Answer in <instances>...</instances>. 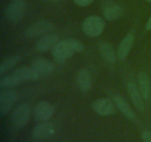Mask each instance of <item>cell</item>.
Segmentation results:
<instances>
[{
  "label": "cell",
  "mask_w": 151,
  "mask_h": 142,
  "mask_svg": "<svg viewBox=\"0 0 151 142\" xmlns=\"http://www.w3.org/2000/svg\"><path fill=\"white\" fill-rule=\"evenodd\" d=\"M84 45L75 38H66L59 41L52 49V56L58 63H63L75 54L83 51Z\"/></svg>",
  "instance_id": "6da1fadb"
},
{
  "label": "cell",
  "mask_w": 151,
  "mask_h": 142,
  "mask_svg": "<svg viewBox=\"0 0 151 142\" xmlns=\"http://www.w3.org/2000/svg\"><path fill=\"white\" fill-rule=\"evenodd\" d=\"M82 28L86 36L89 37H97L104 30L105 22L99 16H90L84 20Z\"/></svg>",
  "instance_id": "7a4b0ae2"
},
{
  "label": "cell",
  "mask_w": 151,
  "mask_h": 142,
  "mask_svg": "<svg viewBox=\"0 0 151 142\" xmlns=\"http://www.w3.org/2000/svg\"><path fill=\"white\" fill-rule=\"evenodd\" d=\"M55 30V25L48 20H40L32 24L25 31V35L29 38L45 36Z\"/></svg>",
  "instance_id": "3957f363"
},
{
  "label": "cell",
  "mask_w": 151,
  "mask_h": 142,
  "mask_svg": "<svg viewBox=\"0 0 151 142\" xmlns=\"http://www.w3.org/2000/svg\"><path fill=\"white\" fill-rule=\"evenodd\" d=\"M30 107L27 104H21L16 106L12 115L13 124L16 128H22L27 124L30 117Z\"/></svg>",
  "instance_id": "277c9868"
},
{
  "label": "cell",
  "mask_w": 151,
  "mask_h": 142,
  "mask_svg": "<svg viewBox=\"0 0 151 142\" xmlns=\"http://www.w3.org/2000/svg\"><path fill=\"white\" fill-rule=\"evenodd\" d=\"M26 4L22 0L13 1L7 5L5 10V15L7 19L13 22L20 21L24 15Z\"/></svg>",
  "instance_id": "5b68a950"
},
{
  "label": "cell",
  "mask_w": 151,
  "mask_h": 142,
  "mask_svg": "<svg viewBox=\"0 0 151 142\" xmlns=\"http://www.w3.org/2000/svg\"><path fill=\"white\" fill-rule=\"evenodd\" d=\"M55 109L52 105L48 101H39L34 109V117L36 121L44 122L50 120L54 115Z\"/></svg>",
  "instance_id": "8992f818"
},
{
  "label": "cell",
  "mask_w": 151,
  "mask_h": 142,
  "mask_svg": "<svg viewBox=\"0 0 151 142\" xmlns=\"http://www.w3.org/2000/svg\"><path fill=\"white\" fill-rule=\"evenodd\" d=\"M17 100V94L13 90H4L0 93V114L7 115Z\"/></svg>",
  "instance_id": "52a82bcc"
},
{
  "label": "cell",
  "mask_w": 151,
  "mask_h": 142,
  "mask_svg": "<svg viewBox=\"0 0 151 142\" xmlns=\"http://www.w3.org/2000/svg\"><path fill=\"white\" fill-rule=\"evenodd\" d=\"M92 108L96 113L102 116L111 115L116 112V108L111 99L107 98L98 99L93 103Z\"/></svg>",
  "instance_id": "ba28073f"
},
{
  "label": "cell",
  "mask_w": 151,
  "mask_h": 142,
  "mask_svg": "<svg viewBox=\"0 0 151 142\" xmlns=\"http://www.w3.org/2000/svg\"><path fill=\"white\" fill-rule=\"evenodd\" d=\"M54 133V127L47 121L41 122L35 126L32 131V136L35 140H44L51 137Z\"/></svg>",
  "instance_id": "9c48e42d"
},
{
  "label": "cell",
  "mask_w": 151,
  "mask_h": 142,
  "mask_svg": "<svg viewBox=\"0 0 151 142\" xmlns=\"http://www.w3.org/2000/svg\"><path fill=\"white\" fill-rule=\"evenodd\" d=\"M32 67L40 76L50 75L54 71L55 66L51 61L44 58H36L32 62Z\"/></svg>",
  "instance_id": "30bf717a"
},
{
  "label": "cell",
  "mask_w": 151,
  "mask_h": 142,
  "mask_svg": "<svg viewBox=\"0 0 151 142\" xmlns=\"http://www.w3.org/2000/svg\"><path fill=\"white\" fill-rule=\"evenodd\" d=\"M59 36L57 34L49 33L45 36H43L39 38L36 44L37 50L40 52H45L52 50L55 46L59 42Z\"/></svg>",
  "instance_id": "8fae6325"
},
{
  "label": "cell",
  "mask_w": 151,
  "mask_h": 142,
  "mask_svg": "<svg viewBox=\"0 0 151 142\" xmlns=\"http://www.w3.org/2000/svg\"><path fill=\"white\" fill-rule=\"evenodd\" d=\"M92 75L87 68L81 69L77 75V84L82 92H87L92 87Z\"/></svg>",
  "instance_id": "7c38bea8"
},
{
  "label": "cell",
  "mask_w": 151,
  "mask_h": 142,
  "mask_svg": "<svg viewBox=\"0 0 151 142\" xmlns=\"http://www.w3.org/2000/svg\"><path fill=\"white\" fill-rule=\"evenodd\" d=\"M134 36L132 33H128L119 43L116 55L120 61H125L129 55L130 51L134 44Z\"/></svg>",
  "instance_id": "4fadbf2b"
},
{
  "label": "cell",
  "mask_w": 151,
  "mask_h": 142,
  "mask_svg": "<svg viewBox=\"0 0 151 142\" xmlns=\"http://www.w3.org/2000/svg\"><path fill=\"white\" fill-rule=\"evenodd\" d=\"M128 92L131 101L134 106L140 111H143L145 109V104L143 101L144 98L142 96L140 90L134 82H129L128 84Z\"/></svg>",
  "instance_id": "5bb4252c"
},
{
  "label": "cell",
  "mask_w": 151,
  "mask_h": 142,
  "mask_svg": "<svg viewBox=\"0 0 151 142\" xmlns=\"http://www.w3.org/2000/svg\"><path fill=\"white\" fill-rule=\"evenodd\" d=\"M14 73L22 81H35L40 78V75L31 67H22L16 70Z\"/></svg>",
  "instance_id": "9a60e30c"
},
{
  "label": "cell",
  "mask_w": 151,
  "mask_h": 142,
  "mask_svg": "<svg viewBox=\"0 0 151 142\" xmlns=\"http://www.w3.org/2000/svg\"><path fill=\"white\" fill-rule=\"evenodd\" d=\"M115 104L118 107V109L122 112L123 115H125L129 119H134L136 118V115L132 108L130 106L128 102L119 95H115L113 98Z\"/></svg>",
  "instance_id": "2e32d148"
},
{
  "label": "cell",
  "mask_w": 151,
  "mask_h": 142,
  "mask_svg": "<svg viewBox=\"0 0 151 142\" xmlns=\"http://www.w3.org/2000/svg\"><path fill=\"white\" fill-rule=\"evenodd\" d=\"M100 52L102 57L109 64H114L116 60V55L111 44L107 41H103L100 44Z\"/></svg>",
  "instance_id": "e0dca14e"
},
{
  "label": "cell",
  "mask_w": 151,
  "mask_h": 142,
  "mask_svg": "<svg viewBox=\"0 0 151 142\" xmlns=\"http://www.w3.org/2000/svg\"><path fill=\"white\" fill-rule=\"evenodd\" d=\"M124 14V10L121 6L116 4H109L105 7L103 15L109 21H114L119 19Z\"/></svg>",
  "instance_id": "ac0fdd59"
},
{
  "label": "cell",
  "mask_w": 151,
  "mask_h": 142,
  "mask_svg": "<svg viewBox=\"0 0 151 142\" xmlns=\"http://www.w3.org/2000/svg\"><path fill=\"white\" fill-rule=\"evenodd\" d=\"M139 85L142 97L145 99H148L150 97V84L148 75L146 72H141L139 74Z\"/></svg>",
  "instance_id": "d6986e66"
},
{
  "label": "cell",
  "mask_w": 151,
  "mask_h": 142,
  "mask_svg": "<svg viewBox=\"0 0 151 142\" xmlns=\"http://www.w3.org/2000/svg\"><path fill=\"white\" fill-rule=\"evenodd\" d=\"M21 83H22V81L13 72L7 76L1 78V79L0 80V87L1 89L13 88V87L20 84Z\"/></svg>",
  "instance_id": "ffe728a7"
},
{
  "label": "cell",
  "mask_w": 151,
  "mask_h": 142,
  "mask_svg": "<svg viewBox=\"0 0 151 142\" xmlns=\"http://www.w3.org/2000/svg\"><path fill=\"white\" fill-rule=\"evenodd\" d=\"M21 60V56L19 55H16V56H10V57L7 58V59L4 61L1 64L0 66V75H2L3 74L5 73L6 72L13 68V67L16 66Z\"/></svg>",
  "instance_id": "44dd1931"
},
{
  "label": "cell",
  "mask_w": 151,
  "mask_h": 142,
  "mask_svg": "<svg viewBox=\"0 0 151 142\" xmlns=\"http://www.w3.org/2000/svg\"><path fill=\"white\" fill-rule=\"evenodd\" d=\"M74 2L80 7H87L90 5L94 0H73Z\"/></svg>",
  "instance_id": "7402d4cb"
},
{
  "label": "cell",
  "mask_w": 151,
  "mask_h": 142,
  "mask_svg": "<svg viewBox=\"0 0 151 142\" xmlns=\"http://www.w3.org/2000/svg\"><path fill=\"white\" fill-rule=\"evenodd\" d=\"M142 138L144 142H151V132L145 130L142 134Z\"/></svg>",
  "instance_id": "603a6c76"
},
{
  "label": "cell",
  "mask_w": 151,
  "mask_h": 142,
  "mask_svg": "<svg viewBox=\"0 0 151 142\" xmlns=\"http://www.w3.org/2000/svg\"><path fill=\"white\" fill-rule=\"evenodd\" d=\"M145 28L147 30H151V16L149 18L148 21H147V23H146Z\"/></svg>",
  "instance_id": "cb8c5ba5"
},
{
  "label": "cell",
  "mask_w": 151,
  "mask_h": 142,
  "mask_svg": "<svg viewBox=\"0 0 151 142\" xmlns=\"http://www.w3.org/2000/svg\"><path fill=\"white\" fill-rule=\"evenodd\" d=\"M146 1H148V2H151V0H145Z\"/></svg>",
  "instance_id": "d4e9b609"
},
{
  "label": "cell",
  "mask_w": 151,
  "mask_h": 142,
  "mask_svg": "<svg viewBox=\"0 0 151 142\" xmlns=\"http://www.w3.org/2000/svg\"><path fill=\"white\" fill-rule=\"evenodd\" d=\"M51 1H59V0H51Z\"/></svg>",
  "instance_id": "484cf974"
},
{
  "label": "cell",
  "mask_w": 151,
  "mask_h": 142,
  "mask_svg": "<svg viewBox=\"0 0 151 142\" xmlns=\"http://www.w3.org/2000/svg\"><path fill=\"white\" fill-rule=\"evenodd\" d=\"M13 1H16V0H13Z\"/></svg>",
  "instance_id": "4316f807"
}]
</instances>
